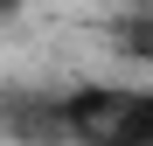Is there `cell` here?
Here are the masks:
<instances>
[{"label": "cell", "mask_w": 153, "mask_h": 146, "mask_svg": "<svg viewBox=\"0 0 153 146\" xmlns=\"http://www.w3.org/2000/svg\"><path fill=\"white\" fill-rule=\"evenodd\" d=\"M63 139L76 146H153V90L84 84L63 97Z\"/></svg>", "instance_id": "1"}, {"label": "cell", "mask_w": 153, "mask_h": 146, "mask_svg": "<svg viewBox=\"0 0 153 146\" xmlns=\"http://www.w3.org/2000/svg\"><path fill=\"white\" fill-rule=\"evenodd\" d=\"M0 125L35 139V146H56L63 139V97H42V90H21V97H0Z\"/></svg>", "instance_id": "2"}, {"label": "cell", "mask_w": 153, "mask_h": 146, "mask_svg": "<svg viewBox=\"0 0 153 146\" xmlns=\"http://www.w3.org/2000/svg\"><path fill=\"white\" fill-rule=\"evenodd\" d=\"M111 42L125 49V56H146V63H153V14H146V7H132V14L111 28Z\"/></svg>", "instance_id": "3"}, {"label": "cell", "mask_w": 153, "mask_h": 146, "mask_svg": "<svg viewBox=\"0 0 153 146\" xmlns=\"http://www.w3.org/2000/svg\"><path fill=\"white\" fill-rule=\"evenodd\" d=\"M14 7H21V0H0V14H14Z\"/></svg>", "instance_id": "4"}, {"label": "cell", "mask_w": 153, "mask_h": 146, "mask_svg": "<svg viewBox=\"0 0 153 146\" xmlns=\"http://www.w3.org/2000/svg\"><path fill=\"white\" fill-rule=\"evenodd\" d=\"M132 7H146V14H153V0H132Z\"/></svg>", "instance_id": "5"}]
</instances>
